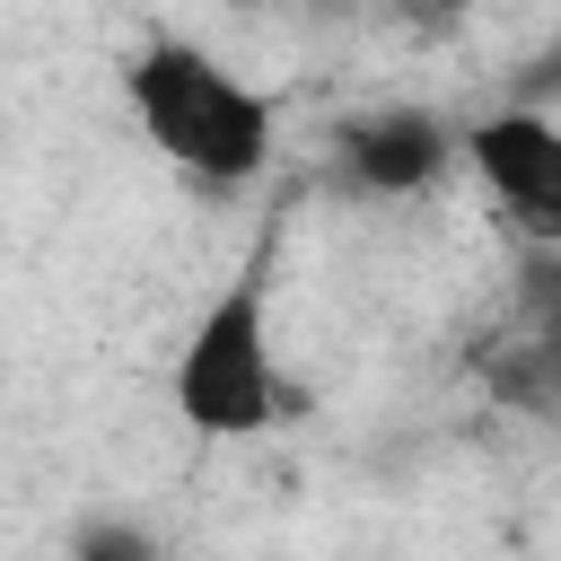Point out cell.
I'll return each mask as SVG.
<instances>
[{
	"instance_id": "6da1fadb",
	"label": "cell",
	"mask_w": 561,
	"mask_h": 561,
	"mask_svg": "<svg viewBox=\"0 0 561 561\" xmlns=\"http://www.w3.org/2000/svg\"><path fill=\"white\" fill-rule=\"evenodd\" d=\"M123 96H131V123L149 131V149L167 167H184L193 184H254L272 167V96L245 88L228 61H210L184 35H149L123 61Z\"/></svg>"
},
{
	"instance_id": "7a4b0ae2",
	"label": "cell",
	"mask_w": 561,
	"mask_h": 561,
	"mask_svg": "<svg viewBox=\"0 0 561 561\" xmlns=\"http://www.w3.org/2000/svg\"><path fill=\"white\" fill-rule=\"evenodd\" d=\"M175 412L202 438H263L280 421V368H272V272L245 263L184 333L175 351Z\"/></svg>"
},
{
	"instance_id": "3957f363",
	"label": "cell",
	"mask_w": 561,
	"mask_h": 561,
	"mask_svg": "<svg viewBox=\"0 0 561 561\" xmlns=\"http://www.w3.org/2000/svg\"><path fill=\"white\" fill-rule=\"evenodd\" d=\"M456 149H465L473 175L517 210V228H526L535 245H552V228H561V123L535 114V105H500V114H482L473 131H456Z\"/></svg>"
},
{
	"instance_id": "277c9868",
	"label": "cell",
	"mask_w": 561,
	"mask_h": 561,
	"mask_svg": "<svg viewBox=\"0 0 561 561\" xmlns=\"http://www.w3.org/2000/svg\"><path fill=\"white\" fill-rule=\"evenodd\" d=\"M333 158H342V184L377 193V202H403V193H430L447 167H456V123L430 114V105H386V114H351L333 131Z\"/></svg>"
},
{
	"instance_id": "5b68a950",
	"label": "cell",
	"mask_w": 561,
	"mask_h": 561,
	"mask_svg": "<svg viewBox=\"0 0 561 561\" xmlns=\"http://www.w3.org/2000/svg\"><path fill=\"white\" fill-rule=\"evenodd\" d=\"M70 561H167V552H158L140 526H114V517H105V526H88V535L70 543Z\"/></svg>"
},
{
	"instance_id": "8992f818",
	"label": "cell",
	"mask_w": 561,
	"mask_h": 561,
	"mask_svg": "<svg viewBox=\"0 0 561 561\" xmlns=\"http://www.w3.org/2000/svg\"><path fill=\"white\" fill-rule=\"evenodd\" d=\"M386 9H394V18L412 26V35H456L473 0H386Z\"/></svg>"
},
{
	"instance_id": "52a82bcc",
	"label": "cell",
	"mask_w": 561,
	"mask_h": 561,
	"mask_svg": "<svg viewBox=\"0 0 561 561\" xmlns=\"http://www.w3.org/2000/svg\"><path fill=\"white\" fill-rule=\"evenodd\" d=\"M228 9H263V0H228Z\"/></svg>"
}]
</instances>
